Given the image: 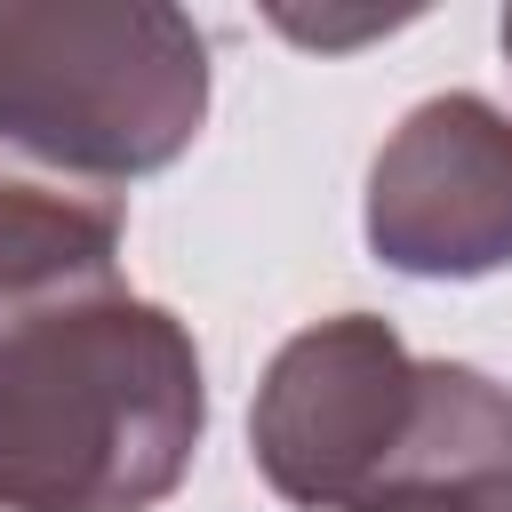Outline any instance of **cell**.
<instances>
[{
  "label": "cell",
  "instance_id": "6da1fadb",
  "mask_svg": "<svg viewBox=\"0 0 512 512\" xmlns=\"http://www.w3.org/2000/svg\"><path fill=\"white\" fill-rule=\"evenodd\" d=\"M208 432L192 328L128 280L0 312V512H152Z\"/></svg>",
  "mask_w": 512,
  "mask_h": 512
},
{
  "label": "cell",
  "instance_id": "7a4b0ae2",
  "mask_svg": "<svg viewBox=\"0 0 512 512\" xmlns=\"http://www.w3.org/2000/svg\"><path fill=\"white\" fill-rule=\"evenodd\" d=\"M208 40L160 0H0V136L48 168L128 184L192 152Z\"/></svg>",
  "mask_w": 512,
  "mask_h": 512
},
{
  "label": "cell",
  "instance_id": "3957f363",
  "mask_svg": "<svg viewBox=\"0 0 512 512\" xmlns=\"http://www.w3.org/2000/svg\"><path fill=\"white\" fill-rule=\"evenodd\" d=\"M416 400V352L376 312H336L296 328L248 408V448L272 496L304 512H352L360 480L392 448Z\"/></svg>",
  "mask_w": 512,
  "mask_h": 512
},
{
  "label": "cell",
  "instance_id": "277c9868",
  "mask_svg": "<svg viewBox=\"0 0 512 512\" xmlns=\"http://www.w3.org/2000/svg\"><path fill=\"white\" fill-rule=\"evenodd\" d=\"M368 248L408 280H488L512 264V112L424 96L368 168Z\"/></svg>",
  "mask_w": 512,
  "mask_h": 512
},
{
  "label": "cell",
  "instance_id": "5b68a950",
  "mask_svg": "<svg viewBox=\"0 0 512 512\" xmlns=\"http://www.w3.org/2000/svg\"><path fill=\"white\" fill-rule=\"evenodd\" d=\"M352 512H512V392L464 360H416V400Z\"/></svg>",
  "mask_w": 512,
  "mask_h": 512
},
{
  "label": "cell",
  "instance_id": "8992f818",
  "mask_svg": "<svg viewBox=\"0 0 512 512\" xmlns=\"http://www.w3.org/2000/svg\"><path fill=\"white\" fill-rule=\"evenodd\" d=\"M120 232L128 200L96 176L48 168L0 136V312L120 280Z\"/></svg>",
  "mask_w": 512,
  "mask_h": 512
},
{
  "label": "cell",
  "instance_id": "52a82bcc",
  "mask_svg": "<svg viewBox=\"0 0 512 512\" xmlns=\"http://www.w3.org/2000/svg\"><path fill=\"white\" fill-rule=\"evenodd\" d=\"M496 32H504V56H512V8H504V24H496Z\"/></svg>",
  "mask_w": 512,
  "mask_h": 512
}]
</instances>
